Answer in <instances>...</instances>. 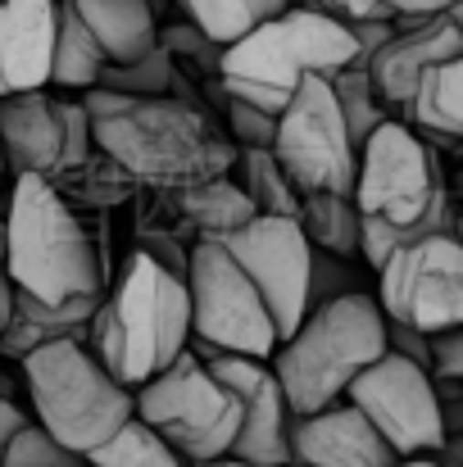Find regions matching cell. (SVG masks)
I'll return each mask as SVG.
<instances>
[{
  "instance_id": "obj_3",
  "label": "cell",
  "mask_w": 463,
  "mask_h": 467,
  "mask_svg": "<svg viewBox=\"0 0 463 467\" xmlns=\"http://www.w3.org/2000/svg\"><path fill=\"white\" fill-rule=\"evenodd\" d=\"M5 277L18 296L41 305H78L100 296V259L64 204L59 186L46 177H14L9 213H5Z\"/></svg>"
},
{
  "instance_id": "obj_6",
  "label": "cell",
  "mask_w": 463,
  "mask_h": 467,
  "mask_svg": "<svg viewBox=\"0 0 463 467\" xmlns=\"http://www.w3.org/2000/svg\"><path fill=\"white\" fill-rule=\"evenodd\" d=\"M386 354V317L373 291L345 296L327 309L305 313V322L273 349V377L291 418H309L345 395V386Z\"/></svg>"
},
{
  "instance_id": "obj_37",
  "label": "cell",
  "mask_w": 463,
  "mask_h": 467,
  "mask_svg": "<svg viewBox=\"0 0 463 467\" xmlns=\"http://www.w3.org/2000/svg\"><path fill=\"white\" fill-rule=\"evenodd\" d=\"M9 309H14V286L5 277V259H0V327L9 322Z\"/></svg>"
},
{
  "instance_id": "obj_11",
  "label": "cell",
  "mask_w": 463,
  "mask_h": 467,
  "mask_svg": "<svg viewBox=\"0 0 463 467\" xmlns=\"http://www.w3.org/2000/svg\"><path fill=\"white\" fill-rule=\"evenodd\" d=\"M377 309L423 336L463 327V245L455 232L418 236L377 264Z\"/></svg>"
},
{
  "instance_id": "obj_28",
  "label": "cell",
  "mask_w": 463,
  "mask_h": 467,
  "mask_svg": "<svg viewBox=\"0 0 463 467\" xmlns=\"http://www.w3.org/2000/svg\"><path fill=\"white\" fill-rule=\"evenodd\" d=\"M173 59L163 55V46H154L151 55H142L137 64H123V68H100L96 87L114 91V96H128V100H163L173 96Z\"/></svg>"
},
{
  "instance_id": "obj_16",
  "label": "cell",
  "mask_w": 463,
  "mask_h": 467,
  "mask_svg": "<svg viewBox=\"0 0 463 467\" xmlns=\"http://www.w3.org/2000/svg\"><path fill=\"white\" fill-rule=\"evenodd\" d=\"M287 450H291V467H395V454L345 400L309 418H291Z\"/></svg>"
},
{
  "instance_id": "obj_14",
  "label": "cell",
  "mask_w": 463,
  "mask_h": 467,
  "mask_svg": "<svg viewBox=\"0 0 463 467\" xmlns=\"http://www.w3.org/2000/svg\"><path fill=\"white\" fill-rule=\"evenodd\" d=\"M205 372L237 400L241 409V427L232 441V459L250 467H291V450H287V422L291 409L282 400V386L273 377L268 363L255 358H227L214 354L205 358Z\"/></svg>"
},
{
  "instance_id": "obj_38",
  "label": "cell",
  "mask_w": 463,
  "mask_h": 467,
  "mask_svg": "<svg viewBox=\"0 0 463 467\" xmlns=\"http://www.w3.org/2000/svg\"><path fill=\"white\" fill-rule=\"evenodd\" d=\"M173 5H177V0H146V9H151V18H154V23H159L163 14H173Z\"/></svg>"
},
{
  "instance_id": "obj_31",
  "label": "cell",
  "mask_w": 463,
  "mask_h": 467,
  "mask_svg": "<svg viewBox=\"0 0 463 467\" xmlns=\"http://www.w3.org/2000/svg\"><path fill=\"white\" fill-rule=\"evenodd\" d=\"M223 119H227V132H223V137H227L237 150H273L278 119H268V114L250 109V105H237V100L223 105Z\"/></svg>"
},
{
  "instance_id": "obj_2",
  "label": "cell",
  "mask_w": 463,
  "mask_h": 467,
  "mask_svg": "<svg viewBox=\"0 0 463 467\" xmlns=\"http://www.w3.org/2000/svg\"><path fill=\"white\" fill-rule=\"evenodd\" d=\"M91 141L110 155L132 182L159 191H191L214 177H227L237 146L209 119V109L191 100H128L105 123H91Z\"/></svg>"
},
{
  "instance_id": "obj_26",
  "label": "cell",
  "mask_w": 463,
  "mask_h": 467,
  "mask_svg": "<svg viewBox=\"0 0 463 467\" xmlns=\"http://www.w3.org/2000/svg\"><path fill=\"white\" fill-rule=\"evenodd\" d=\"M327 87H331V100H336V109H341V123H345V132H350V146L363 150V141H368L382 123H391V114L382 109V100L373 96L368 68H341V73L327 78Z\"/></svg>"
},
{
  "instance_id": "obj_10",
  "label": "cell",
  "mask_w": 463,
  "mask_h": 467,
  "mask_svg": "<svg viewBox=\"0 0 463 467\" xmlns=\"http://www.w3.org/2000/svg\"><path fill=\"white\" fill-rule=\"evenodd\" d=\"M341 400L382 436V445L395 454V463L437 459L450 445L432 377L423 368H414L409 358L391 354V349L377 363H368L345 386Z\"/></svg>"
},
{
  "instance_id": "obj_15",
  "label": "cell",
  "mask_w": 463,
  "mask_h": 467,
  "mask_svg": "<svg viewBox=\"0 0 463 467\" xmlns=\"http://www.w3.org/2000/svg\"><path fill=\"white\" fill-rule=\"evenodd\" d=\"M463 59V18L459 9L437 14V18H391V36L386 46L368 59V82L373 96L382 100V109L395 119V109L405 105V96L414 91V82L437 68Z\"/></svg>"
},
{
  "instance_id": "obj_1",
  "label": "cell",
  "mask_w": 463,
  "mask_h": 467,
  "mask_svg": "<svg viewBox=\"0 0 463 467\" xmlns=\"http://www.w3.org/2000/svg\"><path fill=\"white\" fill-rule=\"evenodd\" d=\"M350 200H354L359 232H363L359 259L373 273L391 250H400L418 236L455 232L441 159L432 155L409 128H400L395 119L382 123L363 141Z\"/></svg>"
},
{
  "instance_id": "obj_13",
  "label": "cell",
  "mask_w": 463,
  "mask_h": 467,
  "mask_svg": "<svg viewBox=\"0 0 463 467\" xmlns=\"http://www.w3.org/2000/svg\"><path fill=\"white\" fill-rule=\"evenodd\" d=\"M232 264L255 286L268 313L278 345L305 322V282H309V241L291 218H250L241 232L223 241Z\"/></svg>"
},
{
  "instance_id": "obj_34",
  "label": "cell",
  "mask_w": 463,
  "mask_h": 467,
  "mask_svg": "<svg viewBox=\"0 0 463 467\" xmlns=\"http://www.w3.org/2000/svg\"><path fill=\"white\" fill-rule=\"evenodd\" d=\"M309 9H318L322 18L341 23V27H359V23H391V14L377 0H309Z\"/></svg>"
},
{
  "instance_id": "obj_18",
  "label": "cell",
  "mask_w": 463,
  "mask_h": 467,
  "mask_svg": "<svg viewBox=\"0 0 463 467\" xmlns=\"http://www.w3.org/2000/svg\"><path fill=\"white\" fill-rule=\"evenodd\" d=\"M55 0H0V100L50 87Z\"/></svg>"
},
{
  "instance_id": "obj_40",
  "label": "cell",
  "mask_w": 463,
  "mask_h": 467,
  "mask_svg": "<svg viewBox=\"0 0 463 467\" xmlns=\"http://www.w3.org/2000/svg\"><path fill=\"white\" fill-rule=\"evenodd\" d=\"M395 467H459V463H441V459H409V463H395Z\"/></svg>"
},
{
  "instance_id": "obj_9",
  "label": "cell",
  "mask_w": 463,
  "mask_h": 467,
  "mask_svg": "<svg viewBox=\"0 0 463 467\" xmlns=\"http://www.w3.org/2000/svg\"><path fill=\"white\" fill-rule=\"evenodd\" d=\"M132 409L137 422L163 436L182 467L227 459L241 427L237 400L205 372V363L191 349H182L159 377L132 390Z\"/></svg>"
},
{
  "instance_id": "obj_36",
  "label": "cell",
  "mask_w": 463,
  "mask_h": 467,
  "mask_svg": "<svg viewBox=\"0 0 463 467\" xmlns=\"http://www.w3.org/2000/svg\"><path fill=\"white\" fill-rule=\"evenodd\" d=\"M23 427H27V413H23V409H18L14 400H5V395H0V459H5L9 441H14V436H18Z\"/></svg>"
},
{
  "instance_id": "obj_27",
  "label": "cell",
  "mask_w": 463,
  "mask_h": 467,
  "mask_svg": "<svg viewBox=\"0 0 463 467\" xmlns=\"http://www.w3.org/2000/svg\"><path fill=\"white\" fill-rule=\"evenodd\" d=\"M87 467H182L177 454L163 445V436L151 431L146 422H123L105 445H96L87 454Z\"/></svg>"
},
{
  "instance_id": "obj_12",
  "label": "cell",
  "mask_w": 463,
  "mask_h": 467,
  "mask_svg": "<svg viewBox=\"0 0 463 467\" xmlns=\"http://www.w3.org/2000/svg\"><path fill=\"white\" fill-rule=\"evenodd\" d=\"M273 159L300 195H350L359 150L341 123L327 78H305L278 114Z\"/></svg>"
},
{
  "instance_id": "obj_20",
  "label": "cell",
  "mask_w": 463,
  "mask_h": 467,
  "mask_svg": "<svg viewBox=\"0 0 463 467\" xmlns=\"http://www.w3.org/2000/svg\"><path fill=\"white\" fill-rule=\"evenodd\" d=\"M68 9L91 32L110 68L137 64L159 46V23L151 18L146 0H68Z\"/></svg>"
},
{
  "instance_id": "obj_4",
  "label": "cell",
  "mask_w": 463,
  "mask_h": 467,
  "mask_svg": "<svg viewBox=\"0 0 463 467\" xmlns=\"http://www.w3.org/2000/svg\"><path fill=\"white\" fill-rule=\"evenodd\" d=\"M186 286L146 254H132L110 300H100L87 322V349L123 390H137L186 349Z\"/></svg>"
},
{
  "instance_id": "obj_8",
  "label": "cell",
  "mask_w": 463,
  "mask_h": 467,
  "mask_svg": "<svg viewBox=\"0 0 463 467\" xmlns=\"http://www.w3.org/2000/svg\"><path fill=\"white\" fill-rule=\"evenodd\" d=\"M186 309H191V340L186 349L205 363L214 354L268 363L278 349V331L259 305L246 273L232 264L223 241H195L186 250Z\"/></svg>"
},
{
  "instance_id": "obj_5",
  "label": "cell",
  "mask_w": 463,
  "mask_h": 467,
  "mask_svg": "<svg viewBox=\"0 0 463 467\" xmlns=\"http://www.w3.org/2000/svg\"><path fill=\"white\" fill-rule=\"evenodd\" d=\"M350 64H354L350 27L322 18L309 5H287L278 18L259 23L250 36L223 50L218 87H223V100H237L278 119L305 78H331Z\"/></svg>"
},
{
  "instance_id": "obj_32",
  "label": "cell",
  "mask_w": 463,
  "mask_h": 467,
  "mask_svg": "<svg viewBox=\"0 0 463 467\" xmlns=\"http://www.w3.org/2000/svg\"><path fill=\"white\" fill-rule=\"evenodd\" d=\"M427 377H432V381H446V386H459V377H463V327H450V331L427 336Z\"/></svg>"
},
{
  "instance_id": "obj_42",
  "label": "cell",
  "mask_w": 463,
  "mask_h": 467,
  "mask_svg": "<svg viewBox=\"0 0 463 467\" xmlns=\"http://www.w3.org/2000/svg\"><path fill=\"white\" fill-rule=\"evenodd\" d=\"M0 177H5V155H0Z\"/></svg>"
},
{
  "instance_id": "obj_17",
  "label": "cell",
  "mask_w": 463,
  "mask_h": 467,
  "mask_svg": "<svg viewBox=\"0 0 463 467\" xmlns=\"http://www.w3.org/2000/svg\"><path fill=\"white\" fill-rule=\"evenodd\" d=\"M0 155L14 177L55 182L64 168V100L50 91L5 96L0 100Z\"/></svg>"
},
{
  "instance_id": "obj_29",
  "label": "cell",
  "mask_w": 463,
  "mask_h": 467,
  "mask_svg": "<svg viewBox=\"0 0 463 467\" xmlns=\"http://www.w3.org/2000/svg\"><path fill=\"white\" fill-rule=\"evenodd\" d=\"M363 282H359V268L354 259H336V254H322V250H309V282H305V313L327 309L345 296H359Z\"/></svg>"
},
{
  "instance_id": "obj_23",
  "label": "cell",
  "mask_w": 463,
  "mask_h": 467,
  "mask_svg": "<svg viewBox=\"0 0 463 467\" xmlns=\"http://www.w3.org/2000/svg\"><path fill=\"white\" fill-rule=\"evenodd\" d=\"M296 227L309 241V250H322L336 259H359L363 232H359V213H354L350 195H300Z\"/></svg>"
},
{
  "instance_id": "obj_7",
  "label": "cell",
  "mask_w": 463,
  "mask_h": 467,
  "mask_svg": "<svg viewBox=\"0 0 463 467\" xmlns=\"http://www.w3.org/2000/svg\"><path fill=\"white\" fill-rule=\"evenodd\" d=\"M23 381H27V400L37 409V427L78 459H87L123 422L137 418L132 390H123L96 363V354L78 340H59V345L27 354Z\"/></svg>"
},
{
  "instance_id": "obj_25",
  "label": "cell",
  "mask_w": 463,
  "mask_h": 467,
  "mask_svg": "<svg viewBox=\"0 0 463 467\" xmlns=\"http://www.w3.org/2000/svg\"><path fill=\"white\" fill-rule=\"evenodd\" d=\"M232 168H241V182H237V186L246 191L255 218H291V223H296V213H300V191L287 182V172L278 168L273 150H237V163H232Z\"/></svg>"
},
{
  "instance_id": "obj_30",
  "label": "cell",
  "mask_w": 463,
  "mask_h": 467,
  "mask_svg": "<svg viewBox=\"0 0 463 467\" xmlns=\"http://www.w3.org/2000/svg\"><path fill=\"white\" fill-rule=\"evenodd\" d=\"M0 467H87V459L68 454V450H64V445H55L37 422H27V427L9 441V450H5Z\"/></svg>"
},
{
  "instance_id": "obj_41",
  "label": "cell",
  "mask_w": 463,
  "mask_h": 467,
  "mask_svg": "<svg viewBox=\"0 0 463 467\" xmlns=\"http://www.w3.org/2000/svg\"><path fill=\"white\" fill-rule=\"evenodd\" d=\"M0 390H5V358H0Z\"/></svg>"
},
{
  "instance_id": "obj_21",
  "label": "cell",
  "mask_w": 463,
  "mask_h": 467,
  "mask_svg": "<svg viewBox=\"0 0 463 467\" xmlns=\"http://www.w3.org/2000/svg\"><path fill=\"white\" fill-rule=\"evenodd\" d=\"M173 200H177V209L186 213V223L200 232V241H227L232 232H241V227L255 218L246 191H241L232 177H214V182H205V186L177 191Z\"/></svg>"
},
{
  "instance_id": "obj_22",
  "label": "cell",
  "mask_w": 463,
  "mask_h": 467,
  "mask_svg": "<svg viewBox=\"0 0 463 467\" xmlns=\"http://www.w3.org/2000/svg\"><path fill=\"white\" fill-rule=\"evenodd\" d=\"M291 0H177V9L186 14V23L218 50L237 46L241 36H250L259 23L278 18Z\"/></svg>"
},
{
  "instance_id": "obj_33",
  "label": "cell",
  "mask_w": 463,
  "mask_h": 467,
  "mask_svg": "<svg viewBox=\"0 0 463 467\" xmlns=\"http://www.w3.org/2000/svg\"><path fill=\"white\" fill-rule=\"evenodd\" d=\"M91 146H96V141H91V119L82 114L78 100H64V168H59V172L87 163Z\"/></svg>"
},
{
  "instance_id": "obj_35",
  "label": "cell",
  "mask_w": 463,
  "mask_h": 467,
  "mask_svg": "<svg viewBox=\"0 0 463 467\" xmlns=\"http://www.w3.org/2000/svg\"><path fill=\"white\" fill-rule=\"evenodd\" d=\"M391 18H437V14H450L459 9V0H377Z\"/></svg>"
},
{
  "instance_id": "obj_24",
  "label": "cell",
  "mask_w": 463,
  "mask_h": 467,
  "mask_svg": "<svg viewBox=\"0 0 463 467\" xmlns=\"http://www.w3.org/2000/svg\"><path fill=\"white\" fill-rule=\"evenodd\" d=\"M105 68L100 46L91 41V32L78 23V14L68 9V0H55V55H50V87H73V91H91L96 78Z\"/></svg>"
},
{
  "instance_id": "obj_39",
  "label": "cell",
  "mask_w": 463,
  "mask_h": 467,
  "mask_svg": "<svg viewBox=\"0 0 463 467\" xmlns=\"http://www.w3.org/2000/svg\"><path fill=\"white\" fill-rule=\"evenodd\" d=\"M191 467H250V463H241V459L227 454V459H209V463H191Z\"/></svg>"
},
{
  "instance_id": "obj_19",
  "label": "cell",
  "mask_w": 463,
  "mask_h": 467,
  "mask_svg": "<svg viewBox=\"0 0 463 467\" xmlns=\"http://www.w3.org/2000/svg\"><path fill=\"white\" fill-rule=\"evenodd\" d=\"M395 114H400L395 123L409 128L432 155L455 150V141L463 132V59L427 68Z\"/></svg>"
}]
</instances>
